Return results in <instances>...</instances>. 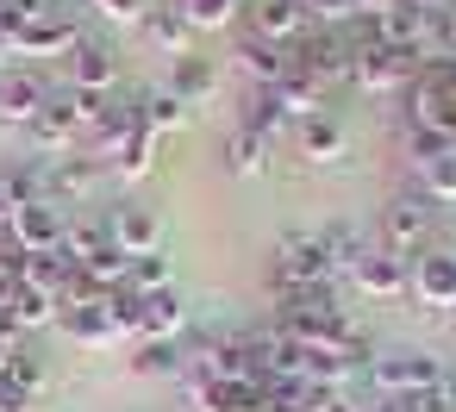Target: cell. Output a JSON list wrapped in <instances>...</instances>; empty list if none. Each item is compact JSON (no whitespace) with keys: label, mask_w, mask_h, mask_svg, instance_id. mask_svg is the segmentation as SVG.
Segmentation results:
<instances>
[{"label":"cell","mask_w":456,"mask_h":412,"mask_svg":"<svg viewBox=\"0 0 456 412\" xmlns=\"http://www.w3.org/2000/svg\"><path fill=\"white\" fill-rule=\"evenodd\" d=\"M69 88L76 94H107L113 88V44L107 38H76L69 44Z\"/></svg>","instance_id":"cell-7"},{"label":"cell","mask_w":456,"mask_h":412,"mask_svg":"<svg viewBox=\"0 0 456 412\" xmlns=\"http://www.w3.org/2000/svg\"><path fill=\"white\" fill-rule=\"evenodd\" d=\"M175 13L194 26V32H219L238 20V0H175Z\"/></svg>","instance_id":"cell-31"},{"label":"cell","mask_w":456,"mask_h":412,"mask_svg":"<svg viewBox=\"0 0 456 412\" xmlns=\"http://www.w3.org/2000/svg\"><path fill=\"white\" fill-rule=\"evenodd\" d=\"M200 381H256L250 337H219L213 350H200Z\"/></svg>","instance_id":"cell-16"},{"label":"cell","mask_w":456,"mask_h":412,"mask_svg":"<svg viewBox=\"0 0 456 412\" xmlns=\"http://www.w3.org/2000/svg\"><path fill=\"white\" fill-rule=\"evenodd\" d=\"M319 244H325L331 269H350V275H356V263L369 256V250H362V238H356L350 225H325V231H319Z\"/></svg>","instance_id":"cell-32"},{"label":"cell","mask_w":456,"mask_h":412,"mask_svg":"<svg viewBox=\"0 0 456 412\" xmlns=\"http://www.w3.org/2000/svg\"><path fill=\"white\" fill-rule=\"evenodd\" d=\"M300 13H306V20H350L356 0H300Z\"/></svg>","instance_id":"cell-41"},{"label":"cell","mask_w":456,"mask_h":412,"mask_svg":"<svg viewBox=\"0 0 456 412\" xmlns=\"http://www.w3.org/2000/svg\"><path fill=\"white\" fill-rule=\"evenodd\" d=\"M57 325H63V337L69 343H113L119 331H113V312H107V300H94V306H63L57 312Z\"/></svg>","instance_id":"cell-20"},{"label":"cell","mask_w":456,"mask_h":412,"mask_svg":"<svg viewBox=\"0 0 456 412\" xmlns=\"http://www.w3.org/2000/svg\"><path fill=\"white\" fill-rule=\"evenodd\" d=\"M225 169H232V175H263V169H269V138L232 132V138H225Z\"/></svg>","instance_id":"cell-29"},{"label":"cell","mask_w":456,"mask_h":412,"mask_svg":"<svg viewBox=\"0 0 456 412\" xmlns=\"http://www.w3.org/2000/svg\"><path fill=\"white\" fill-rule=\"evenodd\" d=\"M101 7V20H113V26H138L144 20V0H94Z\"/></svg>","instance_id":"cell-40"},{"label":"cell","mask_w":456,"mask_h":412,"mask_svg":"<svg viewBox=\"0 0 456 412\" xmlns=\"http://www.w3.org/2000/svg\"><path fill=\"white\" fill-rule=\"evenodd\" d=\"M76 38H82V32H76L63 13H45V20H26L7 51H20V57H57V51H69Z\"/></svg>","instance_id":"cell-15"},{"label":"cell","mask_w":456,"mask_h":412,"mask_svg":"<svg viewBox=\"0 0 456 412\" xmlns=\"http://www.w3.org/2000/svg\"><path fill=\"white\" fill-rule=\"evenodd\" d=\"M456 150V138L450 132H406V157L425 169V163H437V157H450Z\"/></svg>","instance_id":"cell-39"},{"label":"cell","mask_w":456,"mask_h":412,"mask_svg":"<svg viewBox=\"0 0 456 412\" xmlns=\"http://www.w3.org/2000/svg\"><path fill=\"white\" fill-rule=\"evenodd\" d=\"M82 125H88V113H82V94H51L26 132H32V144H45V150H51V144H69Z\"/></svg>","instance_id":"cell-12"},{"label":"cell","mask_w":456,"mask_h":412,"mask_svg":"<svg viewBox=\"0 0 456 412\" xmlns=\"http://www.w3.org/2000/svg\"><path fill=\"white\" fill-rule=\"evenodd\" d=\"M369 381H375L387 400H412V393H431V387L450 381V375H444V362H437L431 350H381V356L369 362Z\"/></svg>","instance_id":"cell-2"},{"label":"cell","mask_w":456,"mask_h":412,"mask_svg":"<svg viewBox=\"0 0 456 412\" xmlns=\"http://www.w3.org/2000/svg\"><path fill=\"white\" fill-rule=\"evenodd\" d=\"M63 250H69L76 263H94V256L113 250V231H107V225H69V231H63Z\"/></svg>","instance_id":"cell-34"},{"label":"cell","mask_w":456,"mask_h":412,"mask_svg":"<svg viewBox=\"0 0 456 412\" xmlns=\"http://www.w3.org/2000/svg\"><path fill=\"white\" fill-rule=\"evenodd\" d=\"M238 69L256 82V88H275L281 76H294V51H281V44H269V38H256V32H244L238 38Z\"/></svg>","instance_id":"cell-11"},{"label":"cell","mask_w":456,"mask_h":412,"mask_svg":"<svg viewBox=\"0 0 456 412\" xmlns=\"http://www.w3.org/2000/svg\"><path fill=\"white\" fill-rule=\"evenodd\" d=\"M419 194H425L431 206H437V200H456V150L419 169Z\"/></svg>","instance_id":"cell-35"},{"label":"cell","mask_w":456,"mask_h":412,"mask_svg":"<svg viewBox=\"0 0 456 412\" xmlns=\"http://www.w3.org/2000/svg\"><path fill=\"white\" fill-rule=\"evenodd\" d=\"M63 231H69V206H57V200H32V206H13V213H7V238H13V250H26V256L57 250Z\"/></svg>","instance_id":"cell-5"},{"label":"cell","mask_w":456,"mask_h":412,"mask_svg":"<svg viewBox=\"0 0 456 412\" xmlns=\"http://www.w3.org/2000/svg\"><path fill=\"white\" fill-rule=\"evenodd\" d=\"M450 7H456V0H450Z\"/></svg>","instance_id":"cell-45"},{"label":"cell","mask_w":456,"mask_h":412,"mask_svg":"<svg viewBox=\"0 0 456 412\" xmlns=\"http://www.w3.org/2000/svg\"><path fill=\"white\" fill-rule=\"evenodd\" d=\"M294 69H306L319 88H325V82H350V76H356V44H350L344 32H306V38L294 44Z\"/></svg>","instance_id":"cell-4"},{"label":"cell","mask_w":456,"mask_h":412,"mask_svg":"<svg viewBox=\"0 0 456 412\" xmlns=\"http://www.w3.org/2000/svg\"><path fill=\"white\" fill-rule=\"evenodd\" d=\"M7 213H13V206H7V188H0V219H7Z\"/></svg>","instance_id":"cell-44"},{"label":"cell","mask_w":456,"mask_h":412,"mask_svg":"<svg viewBox=\"0 0 456 412\" xmlns=\"http://www.w3.org/2000/svg\"><path fill=\"white\" fill-rule=\"evenodd\" d=\"M325 275H331V256H325L319 231H288V238L275 244V263H269L275 300H288V294H300V287H325Z\"/></svg>","instance_id":"cell-1"},{"label":"cell","mask_w":456,"mask_h":412,"mask_svg":"<svg viewBox=\"0 0 456 412\" xmlns=\"http://www.w3.org/2000/svg\"><path fill=\"white\" fill-rule=\"evenodd\" d=\"M412 294L419 306H456V250H425L412 263Z\"/></svg>","instance_id":"cell-14"},{"label":"cell","mask_w":456,"mask_h":412,"mask_svg":"<svg viewBox=\"0 0 456 412\" xmlns=\"http://www.w3.org/2000/svg\"><path fill=\"white\" fill-rule=\"evenodd\" d=\"M394 7H400V0H356V20H362V26H375V20H387Z\"/></svg>","instance_id":"cell-42"},{"label":"cell","mask_w":456,"mask_h":412,"mask_svg":"<svg viewBox=\"0 0 456 412\" xmlns=\"http://www.w3.org/2000/svg\"><path fill=\"white\" fill-rule=\"evenodd\" d=\"M126 287H132V294H157V287H169V256H163V250H151V256H132V275H126Z\"/></svg>","instance_id":"cell-36"},{"label":"cell","mask_w":456,"mask_h":412,"mask_svg":"<svg viewBox=\"0 0 456 412\" xmlns=\"http://www.w3.org/2000/svg\"><path fill=\"white\" fill-rule=\"evenodd\" d=\"M250 32H256V38H269V44H281V51H294V44L306 38V13H300V0H256V7H250Z\"/></svg>","instance_id":"cell-13"},{"label":"cell","mask_w":456,"mask_h":412,"mask_svg":"<svg viewBox=\"0 0 456 412\" xmlns=\"http://www.w3.org/2000/svg\"><path fill=\"white\" fill-rule=\"evenodd\" d=\"M269 94L281 101V119H300V125H306V119H319V101H325V88H319V82H313L306 69L281 76V82H275Z\"/></svg>","instance_id":"cell-22"},{"label":"cell","mask_w":456,"mask_h":412,"mask_svg":"<svg viewBox=\"0 0 456 412\" xmlns=\"http://www.w3.org/2000/svg\"><path fill=\"white\" fill-rule=\"evenodd\" d=\"M132 113H138V125H144L151 138H163V132H175V125L188 119V107H182L169 88H157V94H138V101H132Z\"/></svg>","instance_id":"cell-25"},{"label":"cell","mask_w":456,"mask_h":412,"mask_svg":"<svg viewBox=\"0 0 456 412\" xmlns=\"http://www.w3.org/2000/svg\"><path fill=\"white\" fill-rule=\"evenodd\" d=\"M200 412H263V381H200Z\"/></svg>","instance_id":"cell-21"},{"label":"cell","mask_w":456,"mask_h":412,"mask_svg":"<svg viewBox=\"0 0 456 412\" xmlns=\"http://www.w3.org/2000/svg\"><path fill=\"white\" fill-rule=\"evenodd\" d=\"M157 169V138L144 132V125H132L126 138H119V150H113V175L119 182H144Z\"/></svg>","instance_id":"cell-24"},{"label":"cell","mask_w":456,"mask_h":412,"mask_svg":"<svg viewBox=\"0 0 456 412\" xmlns=\"http://www.w3.org/2000/svg\"><path fill=\"white\" fill-rule=\"evenodd\" d=\"M7 312H13V325H20V331H38V325H51L63 306H57V294H45V287H20Z\"/></svg>","instance_id":"cell-30"},{"label":"cell","mask_w":456,"mask_h":412,"mask_svg":"<svg viewBox=\"0 0 456 412\" xmlns=\"http://www.w3.org/2000/svg\"><path fill=\"white\" fill-rule=\"evenodd\" d=\"M375 412H412V400H387V406H375Z\"/></svg>","instance_id":"cell-43"},{"label":"cell","mask_w":456,"mask_h":412,"mask_svg":"<svg viewBox=\"0 0 456 412\" xmlns=\"http://www.w3.org/2000/svg\"><path fill=\"white\" fill-rule=\"evenodd\" d=\"M188 325V306L175 287H157V294H138V337L144 343H175V331Z\"/></svg>","instance_id":"cell-9"},{"label":"cell","mask_w":456,"mask_h":412,"mask_svg":"<svg viewBox=\"0 0 456 412\" xmlns=\"http://www.w3.org/2000/svg\"><path fill=\"white\" fill-rule=\"evenodd\" d=\"M281 125V101L269 94V88H256L250 101H244V119H238V132H256V138H269Z\"/></svg>","instance_id":"cell-33"},{"label":"cell","mask_w":456,"mask_h":412,"mask_svg":"<svg viewBox=\"0 0 456 412\" xmlns=\"http://www.w3.org/2000/svg\"><path fill=\"white\" fill-rule=\"evenodd\" d=\"M132 368H138V375H175V368H182V350H175V343H138Z\"/></svg>","instance_id":"cell-38"},{"label":"cell","mask_w":456,"mask_h":412,"mask_svg":"<svg viewBox=\"0 0 456 412\" xmlns=\"http://www.w3.org/2000/svg\"><path fill=\"white\" fill-rule=\"evenodd\" d=\"M219 88V69H213V57H175V76H169V94L182 101V107H194V101H207Z\"/></svg>","instance_id":"cell-23"},{"label":"cell","mask_w":456,"mask_h":412,"mask_svg":"<svg viewBox=\"0 0 456 412\" xmlns=\"http://www.w3.org/2000/svg\"><path fill=\"white\" fill-rule=\"evenodd\" d=\"M107 231H113V250H126V256H151V250H163L157 238V213L151 206H119L113 219H107Z\"/></svg>","instance_id":"cell-17"},{"label":"cell","mask_w":456,"mask_h":412,"mask_svg":"<svg viewBox=\"0 0 456 412\" xmlns=\"http://www.w3.org/2000/svg\"><path fill=\"white\" fill-rule=\"evenodd\" d=\"M356 287L375 294V300L406 294V256H394V250H369V256L356 263Z\"/></svg>","instance_id":"cell-18"},{"label":"cell","mask_w":456,"mask_h":412,"mask_svg":"<svg viewBox=\"0 0 456 412\" xmlns=\"http://www.w3.org/2000/svg\"><path fill=\"white\" fill-rule=\"evenodd\" d=\"M138 32H144L163 57H188V38H194V26L175 13V0H169V7H151V13L138 20Z\"/></svg>","instance_id":"cell-19"},{"label":"cell","mask_w":456,"mask_h":412,"mask_svg":"<svg viewBox=\"0 0 456 412\" xmlns=\"http://www.w3.org/2000/svg\"><path fill=\"white\" fill-rule=\"evenodd\" d=\"M69 269H76V256L57 244V250H38V256H26V275H20V287H45V294H57L63 281H69Z\"/></svg>","instance_id":"cell-27"},{"label":"cell","mask_w":456,"mask_h":412,"mask_svg":"<svg viewBox=\"0 0 456 412\" xmlns=\"http://www.w3.org/2000/svg\"><path fill=\"white\" fill-rule=\"evenodd\" d=\"M381 231H387V250L400 256L406 244H419V238L431 231V200H425L419 188L394 194V200H387V213H381Z\"/></svg>","instance_id":"cell-6"},{"label":"cell","mask_w":456,"mask_h":412,"mask_svg":"<svg viewBox=\"0 0 456 412\" xmlns=\"http://www.w3.org/2000/svg\"><path fill=\"white\" fill-rule=\"evenodd\" d=\"M0 381H13L20 393H38V381H45V368H38V356H32L26 343H13V350H7V368H0Z\"/></svg>","instance_id":"cell-37"},{"label":"cell","mask_w":456,"mask_h":412,"mask_svg":"<svg viewBox=\"0 0 456 412\" xmlns=\"http://www.w3.org/2000/svg\"><path fill=\"white\" fill-rule=\"evenodd\" d=\"M101 182H107V157H57V169H51V200H57V206H76V200L101 194Z\"/></svg>","instance_id":"cell-8"},{"label":"cell","mask_w":456,"mask_h":412,"mask_svg":"<svg viewBox=\"0 0 456 412\" xmlns=\"http://www.w3.org/2000/svg\"><path fill=\"white\" fill-rule=\"evenodd\" d=\"M0 188H7V206L51 200V169H38V163H13L7 175H0Z\"/></svg>","instance_id":"cell-28"},{"label":"cell","mask_w":456,"mask_h":412,"mask_svg":"<svg viewBox=\"0 0 456 412\" xmlns=\"http://www.w3.org/2000/svg\"><path fill=\"white\" fill-rule=\"evenodd\" d=\"M412 76H419V57L412 51H400V44H381V38H362L356 44V88L362 94H394V88H412Z\"/></svg>","instance_id":"cell-3"},{"label":"cell","mask_w":456,"mask_h":412,"mask_svg":"<svg viewBox=\"0 0 456 412\" xmlns=\"http://www.w3.org/2000/svg\"><path fill=\"white\" fill-rule=\"evenodd\" d=\"M300 157H306V163H338V157H344V125L325 119V113L306 119V125H300Z\"/></svg>","instance_id":"cell-26"},{"label":"cell","mask_w":456,"mask_h":412,"mask_svg":"<svg viewBox=\"0 0 456 412\" xmlns=\"http://www.w3.org/2000/svg\"><path fill=\"white\" fill-rule=\"evenodd\" d=\"M45 101H51L45 76H32V69H7V76H0V119H7V125H32Z\"/></svg>","instance_id":"cell-10"}]
</instances>
